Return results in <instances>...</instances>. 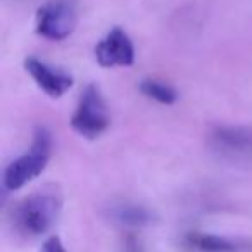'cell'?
Listing matches in <instances>:
<instances>
[{
	"label": "cell",
	"mask_w": 252,
	"mask_h": 252,
	"mask_svg": "<svg viewBox=\"0 0 252 252\" xmlns=\"http://www.w3.org/2000/svg\"><path fill=\"white\" fill-rule=\"evenodd\" d=\"M52 147L54 142L50 130L43 125L36 126L30 151L16 158L12 162H9L7 168L4 169V178H2L4 189L9 192H16V190L28 185L36 176L42 175L49 166Z\"/></svg>",
	"instance_id": "cell-1"
},
{
	"label": "cell",
	"mask_w": 252,
	"mask_h": 252,
	"mask_svg": "<svg viewBox=\"0 0 252 252\" xmlns=\"http://www.w3.org/2000/svg\"><path fill=\"white\" fill-rule=\"evenodd\" d=\"M61 211V197L52 192H36L16 204L12 211L14 226L26 237H40L56 223Z\"/></svg>",
	"instance_id": "cell-2"
},
{
	"label": "cell",
	"mask_w": 252,
	"mask_h": 252,
	"mask_svg": "<svg viewBox=\"0 0 252 252\" xmlns=\"http://www.w3.org/2000/svg\"><path fill=\"white\" fill-rule=\"evenodd\" d=\"M69 123L74 133L87 140H95L107 131L111 114L97 83H88L83 88Z\"/></svg>",
	"instance_id": "cell-3"
},
{
	"label": "cell",
	"mask_w": 252,
	"mask_h": 252,
	"mask_svg": "<svg viewBox=\"0 0 252 252\" xmlns=\"http://www.w3.org/2000/svg\"><path fill=\"white\" fill-rule=\"evenodd\" d=\"M78 0H47L36 11V35L50 42H63L69 38L78 26Z\"/></svg>",
	"instance_id": "cell-4"
},
{
	"label": "cell",
	"mask_w": 252,
	"mask_h": 252,
	"mask_svg": "<svg viewBox=\"0 0 252 252\" xmlns=\"http://www.w3.org/2000/svg\"><path fill=\"white\" fill-rule=\"evenodd\" d=\"M207 144L220 158L231 161L252 158V133L242 126H214L207 137Z\"/></svg>",
	"instance_id": "cell-5"
},
{
	"label": "cell",
	"mask_w": 252,
	"mask_h": 252,
	"mask_svg": "<svg viewBox=\"0 0 252 252\" xmlns=\"http://www.w3.org/2000/svg\"><path fill=\"white\" fill-rule=\"evenodd\" d=\"M95 59L100 67H130L135 64V45L130 35L114 26L95 45Z\"/></svg>",
	"instance_id": "cell-6"
},
{
	"label": "cell",
	"mask_w": 252,
	"mask_h": 252,
	"mask_svg": "<svg viewBox=\"0 0 252 252\" xmlns=\"http://www.w3.org/2000/svg\"><path fill=\"white\" fill-rule=\"evenodd\" d=\"M25 69L36 83V87L50 98H61L74 83L73 76L67 71L50 66L38 57H26Z\"/></svg>",
	"instance_id": "cell-7"
},
{
	"label": "cell",
	"mask_w": 252,
	"mask_h": 252,
	"mask_svg": "<svg viewBox=\"0 0 252 252\" xmlns=\"http://www.w3.org/2000/svg\"><path fill=\"white\" fill-rule=\"evenodd\" d=\"M187 242L202 252H237L238 244L226 237L213 233H189Z\"/></svg>",
	"instance_id": "cell-8"
},
{
	"label": "cell",
	"mask_w": 252,
	"mask_h": 252,
	"mask_svg": "<svg viewBox=\"0 0 252 252\" xmlns=\"http://www.w3.org/2000/svg\"><path fill=\"white\" fill-rule=\"evenodd\" d=\"M138 90L147 98L162 105H173L178 100V92L171 85L161 80H154V78H144L138 85Z\"/></svg>",
	"instance_id": "cell-9"
},
{
	"label": "cell",
	"mask_w": 252,
	"mask_h": 252,
	"mask_svg": "<svg viewBox=\"0 0 252 252\" xmlns=\"http://www.w3.org/2000/svg\"><path fill=\"white\" fill-rule=\"evenodd\" d=\"M111 216L114 218V221L126 224V226H144V224H149L152 221V214L145 207L133 206V204L116 206L111 211Z\"/></svg>",
	"instance_id": "cell-10"
},
{
	"label": "cell",
	"mask_w": 252,
	"mask_h": 252,
	"mask_svg": "<svg viewBox=\"0 0 252 252\" xmlns=\"http://www.w3.org/2000/svg\"><path fill=\"white\" fill-rule=\"evenodd\" d=\"M40 252H66V247L63 245L59 237H50L49 240H45Z\"/></svg>",
	"instance_id": "cell-11"
}]
</instances>
